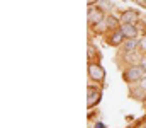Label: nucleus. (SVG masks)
Here are the masks:
<instances>
[{
    "label": "nucleus",
    "mask_w": 146,
    "mask_h": 128,
    "mask_svg": "<svg viewBox=\"0 0 146 128\" xmlns=\"http://www.w3.org/2000/svg\"><path fill=\"white\" fill-rule=\"evenodd\" d=\"M119 51L122 53H136L139 51V38H129L122 43V46L119 48Z\"/></svg>",
    "instance_id": "nucleus-9"
},
{
    "label": "nucleus",
    "mask_w": 146,
    "mask_h": 128,
    "mask_svg": "<svg viewBox=\"0 0 146 128\" xmlns=\"http://www.w3.org/2000/svg\"><path fill=\"white\" fill-rule=\"evenodd\" d=\"M122 24H141V14L136 9H126L119 14Z\"/></svg>",
    "instance_id": "nucleus-7"
},
{
    "label": "nucleus",
    "mask_w": 146,
    "mask_h": 128,
    "mask_svg": "<svg viewBox=\"0 0 146 128\" xmlns=\"http://www.w3.org/2000/svg\"><path fill=\"white\" fill-rule=\"evenodd\" d=\"M138 84H139V85H141V87H143V89L146 90V75L143 77V79H141V80H139V82H138Z\"/></svg>",
    "instance_id": "nucleus-16"
},
{
    "label": "nucleus",
    "mask_w": 146,
    "mask_h": 128,
    "mask_svg": "<svg viewBox=\"0 0 146 128\" xmlns=\"http://www.w3.org/2000/svg\"><path fill=\"white\" fill-rule=\"evenodd\" d=\"M145 128H146V127H145Z\"/></svg>",
    "instance_id": "nucleus-22"
},
{
    "label": "nucleus",
    "mask_w": 146,
    "mask_h": 128,
    "mask_svg": "<svg viewBox=\"0 0 146 128\" xmlns=\"http://www.w3.org/2000/svg\"><path fill=\"white\" fill-rule=\"evenodd\" d=\"M87 17H88V26H90V27H94V26H97L99 22H102V21L107 17V12H106V10H102V9H100V7H97V5H88Z\"/></svg>",
    "instance_id": "nucleus-4"
},
{
    "label": "nucleus",
    "mask_w": 146,
    "mask_h": 128,
    "mask_svg": "<svg viewBox=\"0 0 146 128\" xmlns=\"http://www.w3.org/2000/svg\"><path fill=\"white\" fill-rule=\"evenodd\" d=\"M94 128H107V125L102 123V121H95V123H94Z\"/></svg>",
    "instance_id": "nucleus-15"
},
{
    "label": "nucleus",
    "mask_w": 146,
    "mask_h": 128,
    "mask_svg": "<svg viewBox=\"0 0 146 128\" xmlns=\"http://www.w3.org/2000/svg\"><path fill=\"white\" fill-rule=\"evenodd\" d=\"M95 5H97V7H100L102 10H106L107 14H109L110 10H112V2H110V0H99Z\"/></svg>",
    "instance_id": "nucleus-13"
},
{
    "label": "nucleus",
    "mask_w": 146,
    "mask_h": 128,
    "mask_svg": "<svg viewBox=\"0 0 146 128\" xmlns=\"http://www.w3.org/2000/svg\"><path fill=\"white\" fill-rule=\"evenodd\" d=\"M146 75V70L141 63H134V65H127L122 68V80L127 85L138 84L143 77Z\"/></svg>",
    "instance_id": "nucleus-1"
},
{
    "label": "nucleus",
    "mask_w": 146,
    "mask_h": 128,
    "mask_svg": "<svg viewBox=\"0 0 146 128\" xmlns=\"http://www.w3.org/2000/svg\"><path fill=\"white\" fill-rule=\"evenodd\" d=\"M104 40H106V44H107V46H112V48H121V46H122V43L126 41V36H124L122 29L119 27V29H115V31L107 33V34L104 36Z\"/></svg>",
    "instance_id": "nucleus-5"
},
{
    "label": "nucleus",
    "mask_w": 146,
    "mask_h": 128,
    "mask_svg": "<svg viewBox=\"0 0 146 128\" xmlns=\"http://www.w3.org/2000/svg\"><path fill=\"white\" fill-rule=\"evenodd\" d=\"M143 104H145V106H146V96H145V99H143Z\"/></svg>",
    "instance_id": "nucleus-19"
},
{
    "label": "nucleus",
    "mask_w": 146,
    "mask_h": 128,
    "mask_svg": "<svg viewBox=\"0 0 146 128\" xmlns=\"http://www.w3.org/2000/svg\"><path fill=\"white\" fill-rule=\"evenodd\" d=\"M146 96V90L141 87L139 84H133L129 85V97L131 99H134V101H139V103H143V99H145Z\"/></svg>",
    "instance_id": "nucleus-10"
},
{
    "label": "nucleus",
    "mask_w": 146,
    "mask_h": 128,
    "mask_svg": "<svg viewBox=\"0 0 146 128\" xmlns=\"http://www.w3.org/2000/svg\"><path fill=\"white\" fill-rule=\"evenodd\" d=\"M124 2H126V0H124Z\"/></svg>",
    "instance_id": "nucleus-21"
},
{
    "label": "nucleus",
    "mask_w": 146,
    "mask_h": 128,
    "mask_svg": "<svg viewBox=\"0 0 146 128\" xmlns=\"http://www.w3.org/2000/svg\"><path fill=\"white\" fill-rule=\"evenodd\" d=\"M106 24H107V29H109V33H110V31L119 29V27H121V24H122V21H121V17H119L117 14L109 12V14H107V17H106Z\"/></svg>",
    "instance_id": "nucleus-11"
},
{
    "label": "nucleus",
    "mask_w": 146,
    "mask_h": 128,
    "mask_svg": "<svg viewBox=\"0 0 146 128\" xmlns=\"http://www.w3.org/2000/svg\"><path fill=\"white\" fill-rule=\"evenodd\" d=\"M139 60H141V53L139 51H136V53H122V51H119V56H117V63H119L121 70L124 67H127V65L139 63Z\"/></svg>",
    "instance_id": "nucleus-6"
},
{
    "label": "nucleus",
    "mask_w": 146,
    "mask_h": 128,
    "mask_svg": "<svg viewBox=\"0 0 146 128\" xmlns=\"http://www.w3.org/2000/svg\"><path fill=\"white\" fill-rule=\"evenodd\" d=\"M139 53L146 55V31L139 36Z\"/></svg>",
    "instance_id": "nucleus-14"
},
{
    "label": "nucleus",
    "mask_w": 146,
    "mask_h": 128,
    "mask_svg": "<svg viewBox=\"0 0 146 128\" xmlns=\"http://www.w3.org/2000/svg\"><path fill=\"white\" fill-rule=\"evenodd\" d=\"M87 74H88V79L92 82H97V84H100V85L106 82V68L102 67L100 62H88Z\"/></svg>",
    "instance_id": "nucleus-3"
},
{
    "label": "nucleus",
    "mask_w": 146,
    "mask_h": 128,
    "mask_svg": "<svg viewBox=\"0 0 146 128\" xmlns=\"http://www.w3.org/2000/svg\"><path fill=\"white\" fill-rule=\"evenodd\" d=\"M121 29H122L126 40H129V38H139L141 36L139 24H121Z\"/></svg>",
    "instance_id": "nucleus-8"
},
{
    "label": "nucleus",
    "mask_w": 146,
    "mask_h": 128,
    "mask_svg": "<svg viewBox=\"0 0 146 128\" xmlns=\"http://www.w3.org/2000/svg\"><path fill=\"white\" fill-rule=\"evenodd\" d=\"M87 56H88V62H99L100 60V51L95 44H88V50H87Z\"/></svg>",
    "instance_id": "nucleus-12"
},
{
    "label": "nucleus",
    "mask_w": 146,
    "mask_h": 128,
    "mask_svg": "<svg viewBox=\"0 0 146 128\" xmlns=\"http://www.w3.org/2000/svg\"><path fill=\"white\" fill-rule=\"evenodd\" d=\"M97 2H99V0H87V3H88V5H95Z\"/></svg>",
    "instance_id": "nucleus-18"
},
{
    "label": "nucleus",
    "mask_w": 146,
    "mask_h": 128,
    "mask_svg": "<svg viewBox=\"0 0 146 128\" xmlns=\"http://www.w3.org/2000/svg\"><path fill=\"white\" fill-rule=\"evenodd\" d=\"M139 63L145 67V70H146V55H141V60H139Z\"/></svg>",
    "instance_id": "nucleus-17"
},
{
    "label": "nucleus",
    "mask_w": 146,
    "mask_h": 128,
    "mask_svg": "<svg viewBox=\"0 0 146 128\" xmlns=\"http://www.w3.org/2000/svg\"><path fill=\"white\" fill-rule=\"evenodd\" d=\"M100 87H102V85L97 84V82H94V84L88 85V89H87V108H88V109H94V108H97V106L100 104L102 96H104V92H102Z\"/></svg>",
    "instance_id": "nucleus-2"
},
{
    "label": "nucleus",
    "mask_w": 146,
    "mask_h": 128,
    "mask_svg": "<svg viewBox=\"0 0 146 128\" xmlns=\"http://www.w3.org/2000/svg\"><path fill=\"white\" fill-rule=\"evenodd\" d=\"M127 128H139V127H127Z\"/></svg>",
    "instance_id": "nucleus-20"
}]
</instances>
